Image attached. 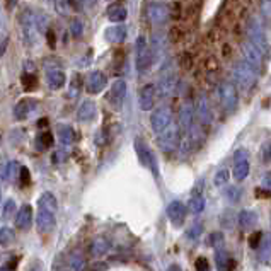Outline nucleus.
Segmentation results:
<instances>
[{"instance_id":"nucleus-1","label":"nucleus","mask_w":271,"mask_h":271,"mask_svg":"<svg viewBox=\"0 0 271 271\" xmlns=\"http://www.w3.org/2000/svg\"><path fill=\"white\" fill-rule=\"evenodd\" d=\"M58 201L53 193H43L38 198V215H36V225L38 230L43 234H48L55 227V216H57Z\"/></svg>"},{"instance_id":"nucleus-2","label":"nucleus","mask_w":271,"mask_h":271,"mask_svg":"<svg viewBox=\"0 0 271 271\" xmlns=\"http://www.w3.org/2000/svg\"><path fill=\"white\" fill-rule=\"evenodd\" d=\"M234 79H236L237 85L242 90H251L256 85L257 80V70L252 69L251 65H247L246 62H241L234 69Z\"/></svg>"},{"instance_id":"nucleus-3","label":"nucleus","mask_w":271,"mask_h":271,"mask_svg":"<svg viewBox=\"0 0 271 271\" xmlns=\"http://www.w3.org/2000/svg\"><path fill=\"white\" fill-rule=\"evenodd\" d=\"M19 29L26 44H33L38 33V24H36V16L29 9H24L19 16Z\"/></svg>"},{"instance_id":"nucleus-4","label":"nucleus","mask_w":271,"mask_h":271,"mask_svg":"<svg viewBox=\"0 0 271 271\" xmlns=\"http://www.w3.org/2000/svg\"><path fill=\"white\" fill-rule=\"evenodd\" d=\"M247 36H249V41L254 44L256 48H259L263 51V55L266 57L269 51V44L268 39H266V34L261 24L257 22V19H251V22L247 24Z\"/></svg>"},{"instance_id":"nucleus-5","label":"nucleus","mask_w":271,"mask_h":271,"mask_svg":"<svg viewBox=\"0 0 271 271\" xmlns=\"http://www.w3.org/2000/svg\"><path fill=\"white\" fill-rule=\"evenodd\" d=\"M216 94H219V101L222 107L227 113L234 111L237 106V89L234 84L230 82H224L219 85V90H216Z\"/></svg>"},{"instance_id":"nucleus-6","label":"nucleus","mask_w":271,"mask_h":271,"mask_svg":"<svg viewBox=\"0 0 271 271\" xmlns=\"http://www.w3.org/2000/svg\"><path fill=\"white\" fill-rule=\"evenodd\" d=\"M242 57H244V62L247 65H251L252 69H256L259 72V69H263V63H264V55L259 48H256L249 39L242 43Z\"/></svg>"},{"instance_id":"nucleus-7","label":"nucleus","mask_w":271,"mask_h":271,"mask_svg":"<svg viewBox=\"0 0 271 271\" xmlns=\"http://www.w3.org/2000/svg\"><path fill=\"white\" fill-rule=\"evenodd\" d=\"M153 49L147 46V41L143 36L137 39V69L140 72H145L148 67L153 63Z\"/></svg>"},{"instance_id":"nucleus-8","label":"nucleus","mask_w":271,"mask_h":271,"mask_svg":"<svg viewBox=\"0 0 271 271\" xmlns=\"http://www.w3.org/2000/svg\"><path fill=\"white\" fill-rule=\"evenodd\" d=\"M147 17H148V21H150L152 24L160 26V24H164L166 21H169L171 9H169V6H166V4L152 2L150 6H148V9H147Z\"/></svg>"},{"instance_id":"nucleus-9","label":"nucleus","mask_w":271,"mask_h":271,"mask_svg":"<svg viewBox=\"0 0 271 271\" xmlns=\"http://www.w3.org/2000/svg\"><path fill=\"white\" fill-rule=\"evenodd\" d=\"M150 123H152V128L155 133H162L173 125V115L167 107H160V110L153 111L152 113V118H150Z\"/></svg>"},{"instance_id":"nucleus-10","label":"nucleus","mask_w":271,"mask_h":271,"mask_svg":"<svg viewBox=\"0 0 271 271\" xmlns=\"http://www.w3.org/2000/svg\"><path fill=\"white\" fill-rule=\"evenodd\" d=\"M155 99H157V87L152 84H147L140 89V94H138V102H140V107L143 111H150L153 104H155Z\"/></svg>"},{"instance_id":"nucleus-11","label":"nucleus","mask_w":271,"mask_h":271,"mask_svg":"<svg viewBox=\"0 0 271 271\" xmlns=\"http://www.w3.org/2000/svg\"><path fill=\"white\" fill-rule=\"evenodd\" d=\"M106 84H107L106 75L99 70L90 72L87 75V79H85V89H87V92H90V94H99L106 87Z\"/></svg>"},{"instance_id":"nucleus-12","label":"nucleus","mask_w":271,"mask_h":271,"mask_svg":"<svg viewBox=\"0 0 271 271\" xmlns=\"http://www.w3.org/2000/svg\"><path fill=\"white\" fill-rule=\"evenodd\" d=\"M65 82H67V77H65V74H63V70L60 69V67L58 65L48 67L46 65V84H48L49 89L58 90L65 85Z\"/></svg>"},{"instance_id":"nucleus-13","label":"nucleus","mask_w":271,"mask_h":271,"mask_svg":"<svg viewBox=\"0 0 271 271\" xmlns=\"http://www.w3.org/2000/svg\"><path fill=\"white\" fill-rule=\"evenodd\" d=\"M174 87H176V72L173 69V65L169 63L167 67H164V70H162V74H160L159 89L164 96H169L174 90Z\"/></svg>"},{"instance_id":"nucleus-14","label":"nucleus","mask_w":271,"mask_h":271,"mask_svg":"<svg viewBox=\"0 0 271 271\" xmlns=\"http://www.w3.org/2000/svg\"><path fill=\"white\" fill-rule=\"evenodd\" d=\"M125 96H126V82L125 80H115V82L111 84V89H110V94H107V99H110V102L113 106L118 110L121 107L125 101Z\"/></svg>"},{"instance_id":"nucleus-15","label":"nucleus","mask_w":271,"mask_h":271,"mask_svg":"<svg viewBox=\"0 0 271 271\" xmlns=\"http://www.w3.org/2000/svg\"><path fill=\"white\" fill-rule=\"evenodd\" d=\"M31 225H33V208L31 205H22L19 210H17L16 215V227L21 230H29Z\"/></svg>"},{"instance_id":"nucleus-16","label":"nucleus","mask_w":271,"mask_h":271,"mask_svg":"<svg viewBox=\"0 0 271 271\" xmlns=\"http://www.w3.org/2000/svg\"><path fill=\"white\" fill-rule=\"evenodd\" d=\"M196 118L203 126L211 123V110H210V104H208V101H206V97H200V101H198Z\"/></svg>"},{"instance_id":"nucleus-17","label":"nucleus","mask_w":271,"mask_h":271,"mask_svg":"<svg viewBox=\"0 0 271 271\" xmlns=\"http://www.w3.org/2000/svg\"><path fill=\"white\" fill-rule=\"evenodd\" d=\"M34 106H36L34 99H29V97L22 99V101L17 102L14 107V116L17 120H26L31 115V111L34 110Z\"/></svg>"},{"instance_id":"nucleus-18","label":"nucleus","mask_w":271,"mask_h":271,"mask_svg":"<svg viewBox=\"0 0 271 271\" xmlns=\"http://www.w3.org/2000/svg\"><path fill=\"white\" fill-rule=\"evenodd\" d=\"M167 216H169L174 224H181L186 219V206L179 201H173L167 206Z\"/></svg>"},{"instance_id":"nucleus-19","label":"nucleus","mask_w":271,"mask_h":271,"mask_svg":"<svg viewBox=\"0 0 271 271\" xmlns=\"http://www.w3.org/2000/svg\"><path fill=\"white\" fill-rule=\"evenodd\" d=\"M106 16L111 22H123L126 21V17H128V11H126V7L121 6V4H111L106 11Z\"/></svg>"},{"instance_id":"nucleus-20","label":"nucleus","mask_w":271,"mask_h":271,"mask_svg":"<svg viewBox=\"0 0 271 271\" xmlns=\"http://www.w3.org/2000/svg\"><path fill=\"white\" fill-rule=\"evenodd\" d=\"M104 34L110 43H123L128 36V31H126V26H111L106 29Z\"/></svg>"},{"instance_id":"nucleus-21","label":"nucleus","mask_w":271,"mask_h":271,"mask_svg":"<svg viewBox=\"0 0 271 271\" xmlns=\"http://www.w3.org/2000/svg\"><path fill=\"white\" fill-rule=\"evenodd\" d=\"M176 143H178V130H176V126L173 123L166 132L160 133V145L167 148V150H171V148L176 147Z\"/></svg>"},{"instance_id":"nucleus-22","label":"nucleus","mask_w":271,"mask_h":271,"mask_svg":"<svg viewBox=\"0 0 271 271\" xmlns=\"http://www.w3.org/2000/svg\"><path fill=\"white\" fill-rule=\"evenodd\" d=\"M57 137L60 140L62 145H72L75 142L77 135H75V130L72 128L69 125H60L57 128Z\"/></svg>"},{"instance_id":"nucleus-23","label":"nucleus","mask_w":271,"mask_h":271,"mask_svg":"<svg viewBox=\"0 0 271 271\" xmlns=\"http://www.w3.org/2000/svg\"><path fill=\"white\" fill-rule=\"evenodd\" d=\"M19 174H21V166H19V162H16V160L6 162V164L2 166V169H0V176L6 181H14L19 178Z\"/></svg>"},{"instance_id":"nucleus-24","label":"nucleus","mask_w":271,"mask_h":271,"mask_svg":"<svg viewBox=\"0 0 271 271\" xmlns=\"http://www.w3.org/2000/svg\"><path fill=\"white\" fill-rule=\"evenodd\" d=\"M94 116H96V104L92 101H84L77 111V118H79V121L87 123V121L94 120Z\"/></svg>"},{"instance_id":"nucleus-25","label":"nucleus","mask_w":271,"mask_h":271,"mask_svg":"<svg viewBox=\"0 0 271 271\" xmlns=\"http://www.w3.org/2000/svg\"><path fill=\"white\" fill-rule=\"evenodd\" d=\"M135 147H137V152H138V157H140V160H142V164L152 169V167H153V157H152V152L148 150L145 143H143L142 140H137Z\"/></svg>"},{"instance_id":"nucleus-26","label":"nucleus","mask_w":271,"mask_h":271,"mask_svg":"<svg viewBox=\"0 0 271 271\" xmlns=\"http://www.w3.org/2000/svg\"><path fill=\"white\" fill-rule=\"evenodd\" d=\"M247 174H249V160H237L234 162V169H232V176L236 179H244L247 178Z\"/></svg>"},{"instance_id":"nucleus-27","label":"nucleus","mask_w":271,"mask_h":271,"mask_svg":"<svg viewBox=\"0 0 271 271\" xmlns=\"http://www.w3.org/2000/svg\"><path fill=\"white\" fill-rule=\"evenodd\" d=\"M84 256L80 252H72L69 257V271H82Z\"/></svg>"},{"instance_id":"nucleus-28","label":"nucleus","mask_w":271,"mask_h":271,"mask_svg":"<svg viewBox=\"0 0 271 271\" xmlns=\"http://www.w3.org/2000/svg\"><path fill=\"white\" fill-rule=\"evenodd\" d=\"M216 266H219L220 271H230L234 266V261L230 259L229 254H225V252H216Z\"/></svg>"},{"instance_id":"nucleus-29","label":"nucleus","mask_w":271,"mask_h":271,"mask_svg":"<svg viewBox=\"0 0 271 271\" xmlns=\"http://www.w3.org/2000/svg\"><path fill=\"white\" fill-rule=\"evenodd\" d=\"M36 84H38V80H36V75L34 74H29V72H26V74L22 75V85H24L26 90H34L36 89Z\"/></svg>"},{"instance_id":"nucleus-30","label":"nucleus","mask_w":271,"mask_h":271,"mask_svg":"<svg viewBox=\"0 0 271 271\" xmlns=\"http://www.w3.org/2000/svg\"><path fill=\"white\" fill-rule=\"evenodd\" d=\"M70 33L74 38H80L84 33V22L80 19H74L70 22Z\"/></svg>"},{"instance_id":"nucleus-31","label":"nucleus","mask_w":271,"mask_h":271,"mask_svg":"<svg viewBox=\"0 0 271 271\" xmlns=\"http://www.w3.org/2000/svg\"><path fill=\"white\" fill-rule=\"evenodd\" d=\"M16 201L14 200H7L6 201V205H4V211H2V215H4V219H12V215L16 213Z\"/></svg>"},{"instance_id":"nucleus-32","label":"nucleus","mask_w":271,"mask_h":271,"mask_svg":"<svg viewBox=\"0 0 271 271\" xmlns=\"http://www.w3.org/2000/svg\"><path fill=\"white\" fill-rule=\"evenodd\" d=\"M241 222H242V225L251 227V225L256 224V213H252V211H242V213H241Z\"/></svg>"},{"instance_id":"nucleus-33","label":"nucleus","mask_w":271,"mask_h":271,"mask_svg":"<svg viewBox=\"0 0 271 271\" xmlns=\"http://www.w3.org/2000/svg\"><path fill=\"white\" fill-rule=\"evenodd\" d=\"M39 145L41 148H49L53 145V135L49 132H44L43 135H39Z\"/></svg>"},{"instance_id":"nucleus-34","label":"nucleus","mask_w":271,"mask_h":271,"mask_svg":"<svg viewBox=\"0 0 271 271\" xmlns=\"http://www.w3.org/2000/svg\"><path fill=\"white\" fill-rule=\"evenodd\" d=\"M12 237H14V234H12L11 229H9V227H0V244L11 242Z\"/></svg>"},{"instance_id":"nucleus-35","label":"nucleus","mask_w":271,"mask_h":271,"mask_svg":"<svg viewBox=\"0 0 271 271\" xmlns=\"http://www.w3.org/2000/svg\"><path fill=\"white\" fill-rule=\"evenodd\" d=\"M53 6H55V9L60 14H67V9H69V4L70 0H51Z\"/></svg>"},{"instance_id":"nucleus-36","label":"nucleus","mask_w":271,"mask_h":271,"mask_svg":"<svg viewBox=\"0 0 271 271\" xmlns=\"http://www.w3.org/2000/svg\"><path fill=\"white\" fill-rule=\"evenodd\" d=\"M203 206H205V201H203L201 196H195L191 200V210L195 211V213H200V211L203 210Z\"/></svg>"},{"instance_id":"nucleus-37","label":"nucleus","mask_w":271,"mask_h":271,"mask_svg":"<svg viewBox=\"0 0 271 271\" xmlns=\"http://www.w3.org/2000/svg\"><path fill=\"white\" fill-rule=\"evenodd\" d=\"M227 181H229L227 171H222V173H219L215 176V184H216V186H224V184H227Z\"/></svg>"},{"instance_id":"nucleus-38","label":"nucleus","mask_w":271,"mask_h":271,"mask_svg":"<svg viewBox=\"0 0 271 271\" xmlns=\"http://www.w3.org/2000/svg\"><path fill=\"white\" fill-rule=\"evenodd\" d=\"M19 178H21L22 186H24V184H29V183H31V174H29V169H28V167H21V174H19Z\"/></svg>"},{"instance_id":"nucleus-39","label":"nucleus","mask_w":271,"mask_h":271,"mask_svg":"<svg viewBox=\"0 0 271 271\" xmlns=\"http://www.w3.org/2000/svg\"><path fill=\"white\" fill-rule=\"evenodd\" d=\"M26 271H43V263L39 259H33L31 263L28 264Z\"/></svg>"},{"instance_id":"nucleus-40","label":"nucleus","mask_w":271,"mask_h":271,"mask_svg":"<svg viewBox=\"0 0 271 271\" xmlns=\"http://www.w3.org/2000/svg\"><path fill=\"white\" fill-rule=\"evenodd\" d=\"M79 87H80V85H79V75H75L74 80H72V90H70V96H72V97H74L75 94H77Z\"/></svg>"},{"instance_id":"nucleus-41","label":"nucleus","mask_w":271,"mask_h":271,"mask_svg":"<svg viewBox=\"0 0 271 271\" xmlns=\"http://www.w3.org/2000/svg\"><path fill=\"white\" fill-rule=\"evenodd\" d=\"M46 38H48V46L49 48H55V33L51 29L46 31Z\"/></svg>"},{"instance_id":"nucleus-42","label":"nucleus","mask_w":271,"mask_h":271,"mask_svg":"<svg viewBox=\"0 0 271 271\" xmlns=\"http://www.w3.org/2000/svg\"><path fill=\"white\" fill-rule=\"evenodd\" d=\"M196 266H198V269H200V271H206V269H208V264H206L205 259H198Z\"/></svg>"},{"instance_id":"nucleus-43","label":"nucleus","mask_w":271,"mask_h":271,"mask_svg":"<svg viewBox=\"0 0 271 271\" xmlns=\"http://www.w3.org/2000/svg\"><path fill=\"white\" fill-rule=\"evenodd\" d=\"M198 232H200V225H196V229L195 230H189V237H193V239H198V236H200V234H198Z\"/></svg>"},{"instance_id":"nucleus-44","label":"nucleus","mask_w":271,"mask_h":271,"mask_svg":"<svg viewBox=\"0 0 271 271\" xmlns=\"http://www.w3.org/2000/svg\"><path fill=\"white\" fill-rule=\"evenodd\" d=\"M17 4V0H7V9H14Z\"/></svg>"},{"instance_id":"nucleus-45","label":"nucleus","mask_w":271,"mask_h":271,"mask_svg":"<svg viewBox=\"0 0 271 271\" xmlns=\"http://www.w3.org/2000/svg\"><path fill=\"white\" fill-rule=\"evenodd\" d=\"M84 4H85L87 7H92L94 4H96V0H84Z\"/></svg>"},{"instance_id":"nucleus-46","label":"nucleus","mask_w":271,"mask_h":271,"mask_svg":"<svg viewBox=\"0 0 271 271\" xmlns=\"http://www.w3.org/2000/svg\"><path fill=\"white\" fill-rule=\"evenodd\" d=\"M264 184H266V186H268V188L271 189V176H268V178H266V181H264Z\"/></svg>"},{"instance_id":"nucleus-47","label":"nucleus","mask_w":271,"mask_h":271,"mask_svg":"<svg viewBox=\"0 0 271 271\" xmlns=\"http://www.w3.org/2000/svg\"><path fill=\"white\" fill-rule=\"evenodd\" d=\"M167 271H181V269H179V266L173 264V266H169V269H167Z\"/></svg>"},{"instance_id":"nucleus-48","label":"nucleus","mask_w":271,"mask_h":271,"mask_svg":"<svg viewBox=\"0 0 271 271\" xmlns=\"http://www.w3.org/2000/svg\"><path fill=\"white\" fill-rule=\"evenodd\" d=\"M0 200H2V186H0Z\"/></svg>"},{"instance_id":"nucleus-49","label":"nucleus","mask_w":271,"mask_h":271,"mask_svg":"<svg viewBox=\"0 0 271 271\" xmlns=\"http://www.w3.org/2000/svg\"><path fill=\"white\" fill-rule=\"evenodd\" d=\"M2 271H11V269H4V268H2Z\"/></svg>"},{"instance_id":"nucleus-50","label":"nucleus","mask_w":271,"mask_h":271,"mask_svg":"<svg viewBox=\"0 0 271 271\" xmlns=\"http://www.w3.org/2000/svg\"><path fill=\"white\" fill-rule=\"evenodd\" d=\"M266 2H269V4H271V0H266Z\"/></svg>"}]
</instances>
